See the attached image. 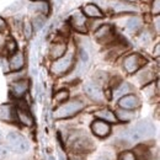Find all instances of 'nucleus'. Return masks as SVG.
Segmentation results:
<instances>
[{"label": "nucleus", "instance_id": "24", "mask_svg": "<svg viewBox=\"0 0 160 160\" xmlns=\"http://www.w3.org/2000/svg\"><path fill=\"white\" fill-rule=\"evenodd\" d=\"M110 32H111V27L108 26V25H106V26H102L99 31H96V33H95V36L100 40L101 37H105V36H108L110 35Z\"/></svg>", "mask_w": 160, "mask_h": 160}, {"label": "nucleus", "instance_id": "11", "mask_svg": "<svg viewBox=\"0 0 160 160\" xmlns=\"http://www.w3.org/2000/svg\"><path fill=\"white\" fill-rule=\"evenodd\" d=\"M82 12L85 14V16L89 18H95V19H100L103 16L102 11L99 9V6H96L95 4H86L82 8Z\"/></svg>", "mask_w": 160, "mask_h": 160}, {"label": "nucleus", "instance_id": "31", "mask_svg": "<svg viewBox=\"0 0 160 160\" xmlns=\"http://www.w3.org/2000/svg\"><path fill=\"white\" fill-rule=\"evenodd\" d=\"M140 41H142V42H144V43H148V42H149L148 33H144V35H142V37H140Z\"/></svg>", "mask_w": 160, "mask_h": 160}, {"label": "nucleus", "instance_id": "26", "mask_svg": "<svg viewBox=\"0 0 160 160\" xmlns=\"http://www.w3.org/2000/svg\"><path fill=\"white\" fill-rule=\"evenodd\" d=\"M23 33H25L26 38H31V36H32V25L28 21H26L23 23Z\"/></svg>", "mask_w": 160, "mask_h": 160}, {"label": "nucleus", "instance_id": "14", "mask_svg": "<svg viewBox=\"0 0 160 160\" xmlns=\"http://www.w3.org/2000/svg\"><path fill=\"white\" fill-rule=\"evenodd\" d=\"M0 120L8 121V122H11V121L15 120V115H14L12 107L10 105L0 106Z\"/></svg>", "mask_w": 160, "mask_h": 160}, {"label": "nucleus", "instance_id": "32", "mask_svg": "<svg viewBox=\"0 0 160 160\" xmlns=\"http://www.w3.org/2000/svg\"><path fill=\"white\" fill-rule=\"evenodd\" d=\"M5 27H6V22L0 18V32H1V31H4V30H5Z\"/></svg>", "mask_w": 160, "mask_h": 160}, {"label": "nucleus", "instance_id": "28", "mask_svg": "<svg viewBox=\"0 0 160 160\" xmlns=\"http://www.w3.org/2000/svg\"><path fill=\"white\" fill-rule=\"evenodd\" d=\"M152 12L153 15H159L160 12V0H154L153 1V5H152Z\"/></svg>", "mask_w": 160, "mask_h": 160}, {"label": "nucleus", "instance_id": "15", "mask_svg": "<svg viewBox=\"0 0 160 160\" xmlns=\"http://www.w3.org/2000/svg\"><path fill=\"white\" fill-rule=\"evenodd\" d=\"M95 116L99 117L101 121H105V122H111V123H113V122L117 121L116 115H115L112 111H110V110H101V111H98V112L95 113Z\"/></svg>", "mask_w": 160, "mask_h": 160}, {"label": "nucleus", "instance_id": "3", "mask_svg": "<svg viewBox=\"0 0 160 160\" xmlns=\"http://www.w3.org/2000/svg\"><path fill=\"white\" fill-rule=\"evenodd\" d=\"M6 142H8L9 148H10L12 152H15V153L22 154V153H26V152L30 149L28 142L25 139L21 134L15 133V132H11L10 134H8Z\"/></svg>", "mask_w": 160, "mask_h": 160}, {"label": "nucleus", "instance_id": "18", "mask_svg": "<svg viewBox=\"0 0 160 160\" xmlns=\"http://www.w3.org/2000/svg\"><path fill=\"white\" fill-rule=\"evenodd\" d=\"M113 10L116 12H133L137 11V8L127 2H116L113 5Z\"/></svg>", "mask_w": 160, "mask_h": 160}, {"label": "nucleus", "instance_id": "20", "mask_svg": "<svg viewBox=\"0 0 160 160\" xmlns=\"http://www.w3.org/2000/svg\"><path fill=\"white\" fill-rule=\"evenodd\" d=\"M140 26H142V20H140L139 18H137V16L131 18V19L128 20V22H127V28H128L131 32L137 31Z\"/></svg>", "mask_w": 160, "mask_h": 160}, {"label": "nucleus", "instance_id": "21", "mask_svg": "<svg viewBox=\"0 0 160 160\" xmlns=\"http://www.w3.org/2000/svg\"><path fill=\"white\" fill-rule=\"evenodd\" d=\"M129 90H131V88H129V85L127 84V82H123L122 85H120V88L113 92V98L115 99H118V98H123L124 95H127L128 92H129Z\"/></svg>", "mask_w": 160, "mask_h": 160}, {"label": "nucleus", "instance_id": "9", "mask_svg": "<svg viewBox=\"0 0 160 160\" xmlns=\"http://www.w3.org/2000/svg\"><path fill=\"white\" fill-rule=\"evenodd\" d=\"M72 25H73V27L77 31H79L81 33L86 32V27H85L86 19H85V15L82 12H80V11H75L73 14V16H72Z\"/></svg>", "mask_w": 160, "mask_h": 160}, {"label": "nucleus", "instance_id": "13", "mask_svg": "<svg viewBox=\"0 0 160 160\" xmlns=\"http://www.w3.org/2000/svg\"><path fill=\"white\" fill-rule=\"evenodd\" d=\"M16 113H18V118H19V121H20L22 124H25V126H32V124H33V118H32V116H31L30 112L26 111L25 108L18 107Z\"/></svg>", "mask_w": 160, "mask_h": 160}, {"label": "nucleus", "instance_id": "12", "mask_svg": "<svg viewBox=\"0 0 160 160\" xmlns=\"http://www.w3.org/2000/svg\"><path fill=\"white\" fill-rule=\"evenodd\" d=\"M25 64V58L21 52H15L10 59V69L11 70H20Z\"/></svg>", "mask_w": 160, "mask_h": 160}, {"label": "nucleus", "instance_id": "34", "mask_svg": "<svg viewBox=\"0 0 160 160\" xmlns=\"http://www.w3.org/2000/svg\"><path fill=\"white\" fill-rule=\"evenodd\" d=\"M155 27H157V32H159V16H157V21H155Z\"/></svg>", "mask_w": 160, "mask_h": 160}, {"label": "nucleus", "instance_id": "23", "mask_svg": "<svg viewBox=\"0 0 160 160\" xmlns=\"http://www.w3.org/2000/svg\"><path fill=\"white\" fill-rule=\"evenodd\" d=\"M80 60H81V67H86V64L89 63V60H90V57H89V52H88V49H85V48H81L80 49Z\"/></svg>", "mask_w": 160, "mask_h": 160}, {"label": "nucleus", "instance_id": "17", "mask_svg": "<svg viewBox=\"0 0 160 160\" xmlns=\"http://www.w3.org/2000/svg\"><path fill=\"white\" fill-rule=\"evenodd\" d=\"M65 51H67V46L64 43H56L51 48V56L53 58H60L65 54Z\"/></svg>", "mask_w": 160, "mask_h": 160}, {"label": "nucleus", "instance_id": "37", "mask_svg": "<svg viewBox=\"0 0 160 160\" xmlns=\"http://www.w3.org/2000/svg\"><path fill=\"white\" fill-rule=\"evenodd\" d=\"M2 140V136H1V132H0V142Z\"/></svg>", "mask_w": 160, "mask_h": 160}, {"label": "nucleus", "instance_id": "35", "mask_svg": "<svg viewBox=\"0 0 160 160\" xmlns=\"http://www.w3.org/2000/svg\"><path fill=\"white\" fill-rule=\"evenodd\" d=\"M63 1H64V0H56V4H57V6L62 5V4H63Z\"/></svg>", "mask_w": 160, "mask_h": 160}, {"label": "nucleus", "instance_id": "5", "mask_svg": "<svg viewBox=\"0 0 160 160\" xmlns=\"http://www.w3.org/2000/svg\"><path fill=\"white\" fill-rule=\"evenodd\" d=\"M144 63H145V59H143L139 54H131L124 59L123 65H124V69L132 74V73H136Z\"/></svg>", "mask_w": 160, "mask_h": 160}, {"label": "nucleus", "instance_id": "8", "mask_svg": "<svg viewBox=\"0 0 160 160\" xmlns=\"http://www.w3.org/2000/svg\"><path fill=\"white\" fill-rule=\"evenodd\" d=\"M120 106L123 110H133V108H137L139 107L140 101L137 96L134 95H127V96H123L120 99Z\"/></svg>", "mask_w": 160, "mask_h": 160}, {"label": "nucleus", "instance_id": "29", "mask_svg": "<svg viewBox=\"0 0 160 160\" xmlns=\"http://www.w3.org/2000/svg\"><path fill=\"white\" fill-rule=\"evenodd\" d=\"M6 48H8V52L9 53H15L16 52V43L14 41H9L6 43Z\"/></svg>", "mask_w": 160, "mask_h": 160}, {"label": "nucleus", "instance_id": "30", "mask_svg": "<svg viewBox=\"0 0 160 160\" xmlns=\"http://www.w3.org/2000/svg\"><path fill=\"white\" fill-rule=\"evenodd\" d=\"M6 154H8L6 148H5V147H2V145H0V159H4V158L6 157Z\"/></svg>", "mask_w": 160, "mask_h": 160}, {"label": "nucleus", "instance_id": "7", "mask_svg": "<svg viewBox=\"0 0 160 160\" xmlns=\"http://www.w3.org/2000/svg\"><path fill=\"white\" fill-rule=\"evenodd\" d=\"M91 129H92V132L98 136V137H107L108 134H110V132H111V127H110V124L107 123V122H105V121H101V120H96L92 122V124H91Z\"/></svg>", "mask_w": 160, "mask_h": 160}, {"label": "nucleus", "instance_id": "25", "mask_svg": "<svg viewBox=\"0 0 160 160\" xmlns=\"http://www.w3.org/2000/svg\"><path fill=\"white\" fill-rule=\"evenodd\" d=\"M68 96H69V92L67 90H60L54 95V101L56 102H64L68 99Z\"/></svg>", "mask_w": 160, "mask_h": 160}, {"label": "nucleus", "instance_id": "38", "mask_svg": "<svg viewBox=\"0 0 160 160\" xmlns=\"http://www.w3.org/2000/svg\"><path fill=\"white\" fill-rule=\"evenodd\" d=\"M128 1H137V0H128Z\"/></svg>", "mask_w": 160, "mask_h": 160}, {"label": "nucleus", "instance_id": "36", "mask_svg": "<svg viewBox=\"0 0 160 160\" xmlns=\"http://www.w3.org/2000/svg\"><path fill=\"white\" fill-rule=\"evenodd\" d=\"M59 158H60V160H65L64 157H63V153H62V152H59Z\"/></svg>", "mask_w": 160, "mask_h": 160}, {"label": "nucleus", "instance_id": "6", "mask_svg": "<svg viewBox=\"0 0 160 160\" xmlns=\"http://www.w3.org/2000/svg\"><path fill=\"white\" fill-rule=\"evenodd\" d=\"M84 91L85 94L94 101H98V102H101L103 101V94L101 91V89L94 82H86L84 85Z\"/></svg>", "mask_w": 160, "mask_h": 160}, {"label": "nucleus", "instance_id": "2", "mask_svg": "<svg viewBox=\"0 0 160 160\" xmlns=\"http://www.w3.org/2000/svg\"><path fill=\"white\" fill-rule=\"evenodd\" d=\"M82 108H84V103L81 101L72 100L60 105L54 111V117L56 118H68V117H72V116L79 113Z\"/></svg>", "mask_w": 160, "mask_h": 160}, {"label": "nucleus", "instance_id": "10", "mask_svg": "<svg viewBox=\"0 0 160 160\" xmlns=\"http://www.w3.org/2000/svg\"><path fill=\"white\" fill-rule=\"evenodd\" d=\"M28 90V81L27 80H19L11 86V92L15 98H21Z\"/></svg>", "mask_w": 160, "mask_h": 160}, {"label": "nucleus", "instance_id": "16", "mask_svg": "<svg viewBox=\"0 0 160 160\" xmlns=\"http://www.w3.org/2000/svg\"><path fill=\"white\" fill-rule=\"evenodd\" d=\"M31 9L37 11V12H41L43 15H47L49 12V4L46 1V0H42V1H35L31 4Z\"/></svg>", "mask_w": 160, "mask_h": 160}, {"label": "nucleus", "instance_id": "1", "mask_svg": "<svg viewBox=\"0 0 160 160\" xmlns=\"http://www.w3.org/2000/svg\"><path fill=\"white\" fill-rule=\"evenodd\" d=\"M155 133V127L154 124L148 120L139 121L136 127L127 134L131 140H140L144 138H149L152 136H154Z\"/></svg>", "mask_w": 160, "mask_h": 160}, {"label": "nucleus", "instance_id": "27", "mask_svg": "<svg viewBox=\"0 0 160 160\" xmlns=\"http://www.w3.org/2000/svg\"><path fill=\"white\" fill-rule=\"evenodd\" d=\"M118 160H136V155L132 152H124L120 155Z\"/></svg>", "mask_w": 160, "mask_h": 160}, {"label": "nucleus", "instance_id": "4", "mask_svg": "<svg viewBox=\"0 0 160 160\" xmlns=\"http://www.w3.org/2000/svg\"><path fill=\"white\" fill-rule=\"evenodd\" d=\"M73 59H74L73 52L65 53L63 57L58 58V59L52 64V68H51L52 73L54 75H62V74L67 73L72 68V65H73Z\"/></svg>", "mask_w": 160, "mask_h": 160}, {"label": "nucleus", "instance_id": "22", "mask_svg": "<svg viewBox=\"0 0 160 160\" xmlns=\"http://www.w3.org/2000/svg\"><path fill=\"white\" fill-rule=\"evenodd\" d=\"M44 23H46V19L43 18V16H37V18H35L33 19V30L37 32V31H40L41 28L44 26Z\"/></svg>", "mask_w": 160, "mask_h": 160}, {"label": "nucleus", "instance_id": "33", "mask_svg": "<svg viewBox=\"0 0 160 160\" xmlns=\"http://www.w3.org/2000/svg\"><path fill=\"white\" fill-rule=\"evenodd\" d=\"M159 52H160V44H157V47H155V57H159Z\"/></svg>", "mask_w": 160, "mask_h": 160}, {"label": "nucleus", "instance_id": "19", "mask_svg": "<svg viewBox=\"0 0 160 160\" xmlns=\"http://www.w3.org/2000/svg\"><path fill=\"white\" fill-rule=\"evenodd\" d=\"M116 118L121 120L122 122H129V121H132L134 118V113L131 112L129 110H123V108H121V110H118V111L116 112Z\"/></svg>", "mask_w": 160, "mask_h": 160}]
</instances>
